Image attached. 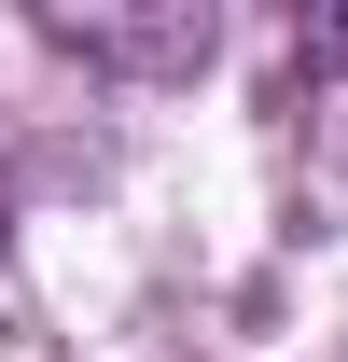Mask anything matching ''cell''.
I'll list each match as a JSON object with an SVG mask.
<instances>
[{"mask_svg":"<svg viewBox=\"0 0 348 362\" xmlns=\"http://www.w3.org/2000/svg\"><path fill=\"white\" fill-rule=\"evenodd\" d=\"M56 56H84V70H126V84H181V70H209L223 14L209 0H153V14H126V0H42L28 14Z\"/></svg>","mask_w":348,"mask_h":362,"instance_id":"1","label":"cell"},{"mask_svg":"<svg viewBox=\"0 0 348 362\" xmlns=\"http://www.w3.org/2000/svg\"><path fill=\"white\" fill-rule=\"evenodd\" d=\"M279 112H293L320 153H348V0L293 28V84H279Z\"/></svg>","mask_w":348,"mask_h":362,"instance_id":"2","label":"cell"},{"mask_svg":"<svg viewBox=\"0 0 348 362\" xmlns=\"http://www.w3.org/2000/svg\"><path fill=\"white\" fill-rule=\"evenodd\" d=\"M0 237H14V209H0Z\"/></svg>","mask_w":348,"mask_h":362,"instance_id":"3","label":"cell"}]
</instances>
